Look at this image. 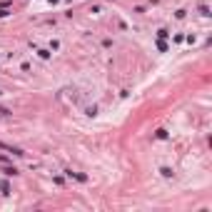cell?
I'll use <instances>...</instances> for the list:
<instances>
[{
    "instance_id": "obj_1",
    "label": "cell",
    "mask_w": 212,
    "mask_h": 212,
    "mask_svg": "<svg viewBox=\"0 0 212 212\" xmlns=\"http://www.w3.org/2000/svg\"><path fill=\"white\" fill-rule=\"evenodd\" d=\"M0 190H3V195H8V192H10V182L3 180V182H0Z\"/></svg>"
},
{
    "instance_id": "obj_2",
    "label": "cell",
    "mask_w": 212,
    "mask_h": 212,
    "mask_svg": "<svg viewBox=\"0 0 212 212\" xmlns=\"http://www.w3.org/2000/svg\"><path fill=\"white\" fill-rule=\"evenodd\" d=\"M3 172H5V175H8V177L18 175V170H15V167H3Z\"/></svg>"
},
{
    "instance_id": "obj_3",
    "label": "cell",
    "mask_w": 212,
    "mask_h": 212,
    "mask_svg": "<svg viewBox=\"0 0 212 212\" xmlns=\"http://www.w3.org/2000/svg\"><path fill=\"white\" fill-rule=\"evenodd\" d=\"M3 15H8V10H5V8H0V18H3Z\"/></svg>"
}]
</instances>
